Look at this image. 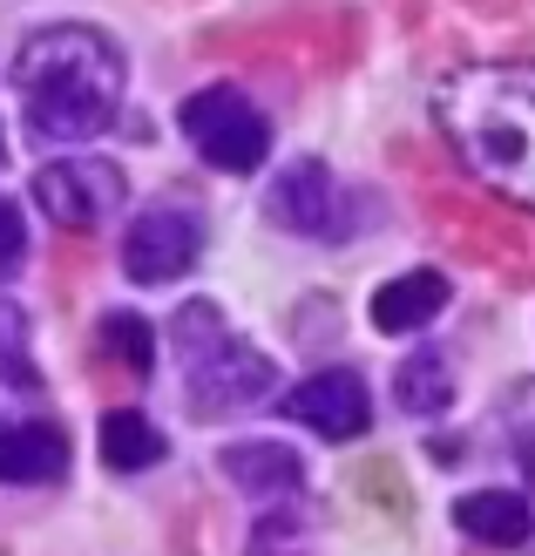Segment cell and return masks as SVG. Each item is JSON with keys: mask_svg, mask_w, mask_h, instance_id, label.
Returning a JSON list of instances; mask_svg holds the SVG:
<instances>
[{"mask_svg": "<svg viewBox=\"0 0 535 556\" xmlns=\"http://www.w3.org/2000/svg\"><path fill=\"white\" fill-rule=\"evenodd\" d=\"M434 116L474 184L535 211V62H488L447 75Z\"/></svg>", "mask_w": 535, "mask_h": 556, "instance_id": "obj_1", "label": "cell"}, {"mask_svg": "<svg viewBox=\"0 0 535 556\" xmlns=\"http://www.w3.org/2000/svg\"><path fill=\"white\" fill-rule=\"evenodd\" d=\"M14 89L27 109V129L41 143L102 136L109 116H116V102H123V48L102 27H81V21L41 27L14 54Z\"/></svg>", "mask_w": 535, "mask_h": 556, "instance_id": "obj_2", "label": "cell"}, {"mask_svg": "<svg viewBox=\"0 0 535 556\" xmlns=\"http://www.w3.org/2000/svg\"><path fill=\"white\" fill-rule=\"evenodd\" d=\"M170 346L183 359L190 414H238V407L271 394V359L251 340H238L211 299H190L183 313L170 319Z\"/></svg>", "mask_w": 535, "mask_h": 556, "instance_id": "obj_3", "label": "cell"}, {"mask_svg": "<svg viewBox=\"0 0 535 556\" xmlns=\"http://www.w3.org/2000/svg\"><path fill=\"white\" fill-rule=\"evenodd\" d=\"M183 136L196 143V156L224 177H251L271 156V123L258 102H244L238 89H204L183 102Z\"/></svg>", "mask_w": 535, "mask_h": 556, "instance_id": "obj_4", "label": "cell"}, {"mask_svg": "<svg viewBox=\"0 0 535 556\" xmlns=\"http://www.w3.org/2000/svg\"><path fill=\"white\" fill-rule=\"evenodd\" d=\"M123 170L109 156H62L35 177V204L54 217L62 231H95L109 211L123 204Z\"/></svg>", "mask_w": 535, "mask_h": 556, "instance_id": "obj_5", "label": "cell"}, {"mask_svg": "<svg viewBox=\"0 0 535 556\" xmlns=\"http://www.w3.org/2000/svg\"><path fill=\"white\" fill-rule=\"evenodd\" d=\"M204 252V225H196V211L183 204H156L129 225L123 238V271L136 286H163V278H183Z\"/></svg>", "mask_w": 535, "mask_h": 556, "instance_id": "obj_6", "label": "cell"}, {"mask_svg": "<svg viewBox=\"0 0 535 556\" xmlns=\"http://www.w3.org/2000/svg\"><path fill=\"white\" fill-rule=\"evenodd\" d=\"M265 217H271L278 231H298V238H332V231H346V217H340V184H332V170H326L319 156H298V163H285V170L271 177Z\"/></svg>", "mask_w": 535, "mask_h": 556, "instance_id": "obj_7", "label": "cell"}, {"mask_svg": "<svg viewBox=\"0 0 535 556\" xmlns=\"http://www.w3.org/2000/svg\"><path fill=\"white\" fill-rule=\"evenodd\" d=\"M285 414H292L298 428L326 434V441H359L366 428H373V394H366L359 374L326 367V374H313L305 387H292V394H285Z\"/></svg>", "mask_w": 535, "mask_h": 556, "instance_id": "obj_8", "label": "cell"}, {"mask_svg": "<svg viewBox=\"0 0 535 556\" xmlns=\"http://www.w3.org/2000/svg\"><path fill=\"white\" fill-rule=\"evenodd\" d=\"M68 468V434L54 421H21V428H0V482H54Z\"/></svg>", "mask_w": 535, "mask_h": 556, "instance_id": "obj_9", "label": "cell"}, {"mask_svg": "<svg viewBox=\"0 0 535 556\" xmlns=\"http://www.w3.org/2000/svg\"><path fill=\"white\" fill-rule=\"evenodd\" d=\"M455 522H461V536L495 543V549H515V543L535 536V509H528V495H515V489H474V495H461Z\"/></svg>", "mask_w": 535, "mask_h": 556, "instance_id": "obj_10", "label": "cell"}, {"mask_svg": "<svg viewBox=\"0 0 535 556\" xmlns=\"http://www.w3.org/2000/svg\"><path fill=\"white\" fill-rule=\"evenodd\" d=\"M217 468H224V482H238L244 495H278V503L298 495V482H305V468L285 441H238V448L217 455Z\"/></svg>", "mask_w": 535, "mask_h": 556, "instance_id": "obj_11", "label": "cell"}, {"mask_svg": "<svg viewBox=\"0 0 535 556\" xmlns=\"http://www.w3.org/2000/svg\"><path fill=\"white\" fill-rule=\"evenodd\" d=\"M447 305V278L441 271H400L373 292V326L380 332H420Z\"/></svg>", "mask_w": 535, "mask_h": 556, "instance_id": "obj_12", "label": "cell"}, {"mask_svg": "<svg viewBox=\"0 0 535 556\" xmlns=\"http://www.w3.org/2000/svg\"><path fill=\"white\" fill-rule=\"evenodd\" d=\"M102 462L109 468H150L163 462V428L150 421V414H136V407H109L102 414Z\"/></svg>", "mask_w": 535, "mask_h": 556, "instance_id": "obj_13", "label": "cell"}, {"mask_svg": "<svg viewBox=\"0 0 535 556\" xmlns=\"http://www.w3.org/2000/svg\"><path fill=\"white\" fill-rule=\"evenodd\" d=\"M393 401H400L407 414H441L447 401H455V374H447L441 353H407L400 374H393Z\"/></svg>", "mask_w": 535, "mask_h": 556, "instance_id": "obj_14", "label": "cell"}, {"mask_svg": "<svg viewBox=\"0 0 535 556\" xmlns=\"http://www.w3.org/2000/svg\"><path fill=\"white\" fill-rule=\"evenodd\" d=\"M102 353H116L129 374H150V367H156V332H150V319L109 313V319H102Z\"/></svg>", "mask_w": 535, "mask_h": 556, "instance_id": "obj_15", "label": "cell"}, {"mask_svg": "<svg viewBox=\"0 0 535 556\" xmlns=\"http://www.w3.org/2000/svg\"><path fill=\"white\" fill-rule=\"evenodd\" d=\"M0 380L35 387V359H27V319L14 305H0Z\"/></svg>", "mask_w": 535, "mask_h": 556, "instance_id": "obj_16", "label": "cell"}, {"mask_svg": "<svg viewBox=\"0 0 535 556\" xmlns=\"http://www.w3.org/2000/svg\"><path fill=\"white\" fill-rule=\"evenodd\" d=\"M251 536H258V543H251V556H298V522L292 516H265Z\"/></svg>", "mask_w": 535, "mask_h": 556, "instance_id": "obj_17", "label": "cell"}, {"mask_svg": "<svg viewBox=\"0 0 535 556\" xmlns=\"http://www.w3.org/2000/svg\"><path fill=\"white\" fill-rule=\"evenodd\" d=\"M21 252H27V225H21V211L0 198V271H14Z\"/></svg>", "mask_w": 535, "mask_h": 556, "instance_id": "obj_18", "label": "cell"}]
</instances>
